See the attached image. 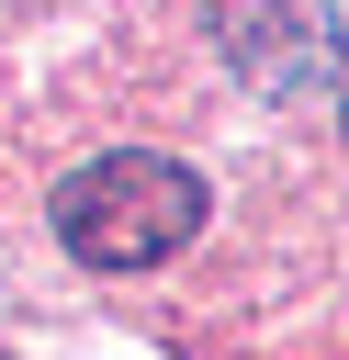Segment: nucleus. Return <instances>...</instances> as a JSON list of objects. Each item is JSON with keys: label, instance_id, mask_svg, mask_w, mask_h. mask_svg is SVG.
Instances as JSON below:
<instances>
[{"label": "nucleus", "instance_id": "nucleus-1", "mask_svg": "<svg viewBox=\"0 0 349 360\" xmlns=\"http://www.w3.org/2000/svg\"><path fill=\"white\" fill-rule=\"evenodd\" d=\"M203 169L191 158H158V146H101V158H79L68 180H56V202H45V225H56V248L79 259V270H158V259H180L191 236H203Z\"/></svg>", "mask_w": 349, "mask_h": 360}, {"label": "nucleus", "instance_id": "nucleus-3", "mask_svg": "<svg viewBox=\"0 0 349 360\" xmlns=\"http://www.w3.org/2000/svg\"><path fill=\"white\" fill-rule=\"evenodd\" d=\"M338 135H349V101H338Z\"/></svg>", "mask_w": 349, "mask_h": 360}, {"label": "nucleus", "instance_id": "nucleus-2", "mask_svg": "<svg viewBox=\"0 0 349 360\" xmlns=\"http://www.w3.org/2000/svg\"><path fill=\"white\" fill-rule=\"evenodd\" d=\"M214 56L236 68L248 101H315L338 90V0H214Z\"/></svg>", "mask_w": 349, "mask_h": 360}]
</instances>
